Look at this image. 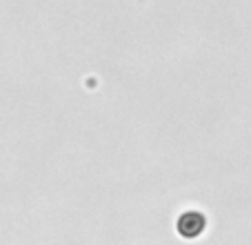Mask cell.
Masks as SVG:
<instances>
[{
	"mask_svg": "<svg viewBox=\"0 0 251 245\" xmlns=\"http://www.w3.org/2000/svg\"><path fill=\"white\" fill-rule=\"evenodd\" d=\"M204 225H207V221H204L202 214L189 210L178 218V234L185 236V239H198L204 232Z\"/></svg>",
	"mask_w": 251,
	"mask_h": 245,
	"instance_id": "cell-1",
	"label": "cell"
}]
</instances>
